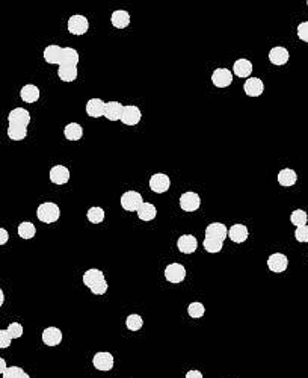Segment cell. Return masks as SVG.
Instances as JSON below:
<instances>
[{"label":"cell","instance_id":"obj_1","mask_svg":"<svg viewBox=\"0 0 308 378\" xmlns=\"http://www.w3.org/2000/svg\"><path fill=\"white\" fill-rule=\"evenodd\" d=\"M228 236V228L222 222H211L205 228V238L203 247L208 253H219L224 247V241Z\"/></svg>","mask_w":308,"mask_h":378},{"label":"cell","instance_id":"obj_2","mask_svg":"<svg viewBox=\"0 0 308 378\" xmlns=\"http://www.w3.org/2000/svg\"><path fill=\"white\" fill-rule=\"evenodd\" d=\"M83 284L91 289V292L94 295H104L107 292V283L104 278V274L100 270H88L83 274Z\"/></svg>","mask_w":308,"mask_h":378},{"label":"cell","instance_id":"obj_3","mask_svg":"<svg viewBox=\"0 0 308 378\" xmlns=\"http://www.w3.org/2000/svg\"><path fill=\"white\" fill-rule=\"evenodd\" d=\"M37 216L41 222H46V224L56 222L60 216L59 206L54 205V203H43L37 211Z\"/></svg>","mask_w":308,"mask_h":378},{"label":"cell","instance_id":"obj_4","mask_svg":"<svg viewBox=\"0 0 308 378\" xmlns=\"http://www.w3.org/2000/svg\"><path fill=\"white\" fill-rule=\"evenodd\" d=\"M142 195L136 191H127L121 195V206L127 212H138V209L142 206Z\"/></svg>","mask_w":308,"mask_h":378},{"label":"cell","instance_id":"obj_5","mask_svg":"<svg viewBox=\"0 0 308 378\" xmlns=\"http://www.w3.org/2000/svg\"><path fill=\"white\" fill-rule=\"evenodd\" d=\"M201 206V198L197 192L188 191L180 197V208L184 212H195Z\"/></svg>","mask_w":308,"mask_h":378},{"label":"cell","instance_id":"obj_6","mask_svg":"<svg viewBox=\"0 0 308 378\" xmlns=\"http://www.w3.org/2000/svg\"><path fill=\"white\" fill-rule=\"evenodd\" d=\"M68 32L73 34V35H83L88 32L89 29V23H88V18L83 17V15H73L68 18Z\"/></svg>","mask_w":308,"mask_h":378},{"label":"cell","instance_id":"obj_7","mask_svg":"<svg viewBox=\"0 0 308 378\" xmlns=\"http://www.w3.org/2000/svg\"><path fill=\"white\" fill-rule=\"evenodd\" d=\"M171 186V180L166 174L163 172H157V174H153L150 177V189L156 194H163L169 189Z\"/></svg>","mask_w":308,"mask_h":378},{"label":"cell","instance_id":"obj_8","mask_svg":"<svg viewBox=\"0 0 308 378\" xmlns=\"http://www.w3.org/2000/svg\"><path fill=\"white\" fill-rule=\"evenodd\" d=\"M267 267L272 272H276V274H281L287 270L289 267V260L284 254L281 253H273L269 256L267 259Z\"/></svg>","mask_w":308,"mask_h":378},{"label":"cell","instance_id":"obj_9","mask_svg":"<svg viewBox=\"0 0 308 378\" xmlns=\"http://www.w3.org/2000/svg\"><path fill=\"white\" fill-rule=\"evenodd\" d=\"M142 118L141 109L138 106L129 105L124 106V110H122V117H121V123L124 126H136Z\"/></svg>","mask_w":308,"mask_h":378},{"label":"cell","instance_id":"obj_10","mask_svg":"<svg viewBox=\"0 0 308 378\" xmlns=\"http://www.w3.org/2000/svg\"><path fill=\"white\" fill-rule=\"evenodd\" d=\"M211 82L218 88H227L233 82V73L228 68H216L211 74Z\"/></svg>","mask_w":308,"mask_h":378},{"label":"cell","instance_id":"obj_11","mask_svg":"<svg viewBox=\"0 0 308 378\" xmlns=\"http://www.w3.org/2000/svg\"><path fill=\"white\" fill-rule=\"evenodd\" d=\"M184 277H186V270H184L181 264H171L165 270V278L169 283H174V284L181 283Z\"/></svg>","mask_w":308,"mask_h":378},{"label":"cell","instance_id":"obj_12","mask_svg":"<svg viewBox=\"0 0 308 378\" xmlns=\"http://www.w3.org/2000/svg\"><path fill=\"white\" fill-rule=\"evenodd\" d=\"M243 90H245V94L250 96V97H258L263 94L264 91V83L261 79L258 77H250L246 79L245 85H243Z\"/></svg>","mask_w":308,"mask_h":378},{"label":"cell","instance_id":"obj_13","mask_svg":"<svg viewBox=\"0 0 308 378\" xmlns=\"http://www.w3.org/2000/svg\"><path fill=\"white\" fill-rule=\"evenodd\" d=\"M50 180L54 185H65L70 180V169L64 165H54L50 169Z\"/></svg>","mask_w":308,"mask_h":378},{"label":"cell","instance_id":"obj_14","mask_svg":"<svg viewBox=\"0 0 308 378\" xmlns=\"http://www.w3.org/2000/svg\"><path fill=\"white\" fill-rule=\"evenodd\" d=\"M62 56H64V49L60 46H56V44H51L49 47H46L44 50V59L46 62L54 65H60V62H62Z\"/></svg>","mask_w":308,"mask_h":378},{"label":"cell","instance_id":"obj_15","mask_svg":"<svg viewBox=\"0 0 308 378\" xmlns=\"http://www.w3.org/2000/svg\"><path fill=\"white\" fill-rule=\"evenodd\" d=\"M177 247L183 254H192L198 247V239L192 235H183L177 241Z\"/></svg>","mask_w":308,"mask_h":378},{"label":"cell","instance_id":"obj_16","mask_svg":"<svg viewBox=\"0 0 308 378\" xmlns=\"http://www.w3.org/2000/svg\"><path fill=\"white\" fill-rule=\"evenodd\" d=\"M8 121H9V124H20V126L27 127L30 123V113L23 108H15L9 112Z\"/></svg>","mask_w":308,"mask_h":378},{"label":"cell","instance_id":"obj_17","mask_svg":"<svg viewBox=\"0 0 308 378\" xmlns=\"http://www.w3.org/2000/svg\"><path fill=\"white\" fill-rule=\"evenodd\" d=\"M289 57H290V54H289V50L286 47H273L269 52V61L273 65L281 67V65L287 64Z\"/></svg>","mask_w":308,"mask_h":378},{"label":"cell","instance_id":"obj_18","mask_svg":"<svg viewBox=\"0 0 308 378\" xmlns=\"http://www.w3.org/2000/svg\"><path fill=\"white\" fill-rule=\"evenodd\" d=\"M106 103L102 99H91L86 103V113L92 118H100L104 115Z\"/></svg>","mask_w":308,"mask_h":378},{"label":"cell","instance_id":"obj_19","mask_svg":"<svg viewBox=\"0 0 308 378\" xmlns=\"http://www.w3.org/2000/svg\"><path fill=\"white\" fill-rule=\"evenodd\" d=\"M228 236L233 242L236 244H242L245 242L246 239H248L250 236V231H248V227H246L245 224H234L231 225V228L228 230Z\"/></svg>","mask_w":308,"mask_h":378},{"label":"cell","instance_id":"obj_20","mask_svg":"<svg viewBox=\"0 0 308 378\" xmlns=\"http://www.w3.org/2000/svg\"><path fill=\"white\" fill-rule=\"evenodd\" d=\"M92 363L99 371H110L113 368V356L110 353H97L92 359Z\"/></svg>","mask_w":308,"mask_h":378},{"label":"cell","instance_id":"obj_21","mask_svg":"<svg viewBox=\"0 0 308 378\" xmlns=\"http://www.w3.org/2000/svg\"><path fill=\"white\" fill-rule=\"evenodd\" d=\"M122 110H124V106L118 102H109L106 103V109H104V117L109 121H121L122 117Z\"/></svg>","mask_w":308,"mask_h":378},{"label":"cell","instance_id":"obj_22","mask_svg":"<svg viewBox=\"0 0 308 378\" xmlns=\"http://www.w3.org/2000/svg\"><path fill=\"white\" fill-rule=\"evenodd\" d=\"M43 342L47 346H56L62 342V333L56 327H49L43 331Z\"/></svg>","mask_w":308,"mask_h":378},{"label":"cell","instance_id":"obj_23","mask_svg":"<svg viewBox=\"0 0 308 378\" xmlns=\"http://www.w3.org/2000/svg\"><path fill=\"white\" fill-rule=\"evenodd\" d=\"M110 21L116 29H126L130 24V14L124 9H116L112 12Z\"/></svg>","mask_w":308,"mask_h":378},{"label":"cell","instance_id":"obj_24","mask_svg":"<svg viewBox=\"0 0 308 378\" xmlns=\"http://www.w3.org/2000/svg\"><path fill=\"white\" fill-rule=\"evenodd\" d=\"M296 180H298V174L292 168H284L278 172V183L284 188L293 186L296 183Z\"/></svg>","mask_w":308,"mask_h":378},{"label":"cell","instance_id":"obj_25","mask_svg":"<svg viewBox=\"0 0 308 378\" xmlns=\"http://www.w3.org/2000/svg\"><path fill=\"white\" fill-rule=\"evenodd\" d=\"M20 97L24 103H35L40 99V90L35 85H24L21 91H20Z\"/></svg>","mask_w":308,"mask_h":378},{"label":"cell","instance_id":"obj_26","mask_svg":"<svg viewBox=\"0 0 308 378\" xmlns=\"http://www.w3.org/2000/svg\"><path fill=\"white\" fill-rule=\"evenodd\" d=\"M233 71L237 77H248L253 73V64L248 59H237L233 65Z\"/></svg>","mask_w":308,"mask_h":378},{"label":"cell","instance_id":"obj_27","mask_svg":"<svg viewBox=\"0 0 308 378\" xmlns=\"http://www.w3.org/2000/svg\"><path fill=\"white\" fill-rule=\"evenodd\" d=\"M57 76L62 82H73L77 79V67L76 65H60L57 68Z\"/></svg>","mask_w":308,"mask_h":378},{"label":"cell","instance_id":"obj_28","mask_svg":"<svg viewBox=\"0 0 308 378\" xmlns=\"http://www.w3.org/2000/svg\"><path fill=\"white\" fill-rule=\"evenodd\" d=\"M156 215H157L156 206L151 205V203H142V206L138 209V216L142 221H151L156 218Z\"/></svg>","mask_w":308,"mask_h":378},{"label":"cell","instance_id":"obj_29","mask_svg":"<svg viewBox=\"0 0 308 378\" xmlns=\"http://www.w3.org/2000/svg\"><path fill=\"white\" fill-rule=\"evenodd\" d=\"M64 135L68 141H79L83 136V129L77 123H70L64 129Z\"/></svg>","mask_w":308,"mask_h":378},{"label":"cell","instance_id":"obj_30","mask_svg":"<svg viewBox=\"0 0 308 378\" xmlns=\"http://www.w3.org/2000/svg\"><path fill=\"white\" fill-rule=\"evenodd\" d=\"M37 235V228L30 221H24L18 225V236L23 239H32Z\"/></svg>","mask_w":308,"mask_h":378},{"label":"cell","instance_id":"obj_31","mask_svg":"<svg viewBox=\"0 0 308 378\" xmlns=\"http://www.w3.org/2000/svg\"><path fill=\"white\" fill-rule=\"evenodd\" d=\"M27 135V127L26 126H20V124H9L8 127V136L12 141H21L24 139Z\"/></svg>","mask_w":308,"mask_h":378},{"label":"cell","instance_id":"obj_32","mask_svg":"<svg viewBox=\"0 0 308 378\" xmlns=\"http://www.w3.org/2000/svg\"><path fill=\"white\" fill-rule=\"evenodd\" d=\"M290 221L292 224H295L296 227H301V225H307V221H308V215L305 211L302 209H298V211H293V214L290 215Z\"/></svg>","mask_w":308,"mask_h":378},{"label":"cell","instance_id":"obj_33","mask_svg":"<svg viewBox=\"0 0 308 378\" xmlns=\"http://www.w3.org/2000/svg\"><path fill=\"white\" fill-rule=\"evenodd\" d=\"M88 219L92 224H100L104 219V211L102 208H91L88 211Z\"/></svg>","mask_w":308,"mask_h":378},{"label":"cell","instance_id":"obj_34","mask_svg":"<svg viewBox=\"0 0 308 378\" xmlns=\"http://www.w3.org/2000/svg\"><path fill=\"white\" fill-rule=\"evenodd\" d=\"M126 325H127V328H129V330H132V331H138V330H141V328H142L144 321H142V318H141L139 315H130V316L127 318V321H126Z\"/></svg>","mask_w":308,"mask_h":378},{"label":"cell","instance_id":"obj_35","mask_svg":"<svg viewBox=\"0 0 308 378\" xmlns=\"http://www.w3.org/2000/svg\"><path fill=\"white\" fill-rule=\"evenodd\" d=\"M3 378H30L21 368H18V366H11V368H8L3 374Z\"/></svg>","mask_w":308,"mask_h":378},{"label":"cell","instance_id":"obj_36","mask_svg":"<svg viewBox=\"0 0 308 378\" xmlns=\"http://www.w3.org/2000/svg\"><path fill=\"white\" fill-rule=\"evenodd\" d=\"M188 313H189L191 318L198 319V318H201L205 313V307L201 303H191L189 307H188Z\"/></svg>","mask_w":308,"mask_h":378},{"label":"cell","instance_id":"obj_37","mask_svg":"<svg viewBox=\"0 0 308 378\" xmlns=\"http://www.w3.org/2000/svg\"><path fill=\"white\" fill-rule=\"evenodd\" d=\"M295 238L298 242H308V225H301L296 227Z\"/></svg>","mask_w":308,"mask_h":378},{"label":"cell","instance_id":"obj_38","mask_svg":"<svg viewBox=\"0 0 308 378\" xmlns=\"http://www.w3.org/2000/svg\"><path fill=\"white\" fill-rule=\"evenodd\" d=\"M6 330L9 331V334H11V337H12V339H18V337H21V336H23V325H21V324H18V323H12V324H9V327H8Z\"/></svg>","mask_w":308,"mask_h":378},{"label":"cell","instance_id":"obj_39","mask_svg":"<svg viewBox=\"0 0 308 378\" xmlns=\"http://www.w3.org/2000/svg\"><path fill=\"white\" fill-rule=\"evenodd\" d=\"M298 38L304 43H308V21H304L298 26Z\"/></svg>","mask_w":308,"mask_h":378},{"label":"cell","instance_id":"obj_40","mask_svg":"<svg viewBox=\"0 0 308 378\" xmlns=\"http://www.w3.org/2000/svg\"><path fill=\"white\" fill-rule=\"evenodd\" d=\"M11 340H12V337L8 330H0V348H2V350L11 345Z\"/></svg>","mask_w":308,"mask_h":378},{"label":"cell","instance_id":"obj_41","mask_svg":"<svg viewBox=\"0 0 308 378\" xmlns=\"http://www.w3.org/2000/svg\"><path fill=\"white\" fill-rule=\"evenodd\" d=\"M8 242V231L2 227L0 228V245H5Z\"/></svg>","mask_w":308,"mask_h":378},{"label":"cell","instance_id":"obj_42","mask_svg":"<svg viewBox=\"0 0 308 378\" xmlns=\"http://www.w3.org/2000/svg\"><path fill=\"white\" fill-rule=\"evenodd\" d=\"M186 378H203V374L200 372V371H189L188 374H186Z\"/></svg>","mask_w":308,"mask_h":378},{"label":"cell","instance_id":"obj_43","mask_svg":"<svg viewBox=\"0 0 308 378\" xmlns=\"http://www.w3.org/2000/svg\"><path fill=\"white\" fill-rule=\"evenodd\" d=\"M0 366H2V368H0V372H2V374L8 369V368H6V362H5V359H0Z\"/></svg>","mask_w":308,"mask_h":378},{"label":"cell","instance_id":"obj_44","mask_svg":"<svg viewBox=\"0 0 308 378\" xmlns=\"http://www.w3.org/2000/svg\"><path fill=\"white\" fill-rule=\"evenodd\" d=\"M307 6H308V0H307Z\"/></svg>","mask_w":308,"mask_h":378}]
</instances>
